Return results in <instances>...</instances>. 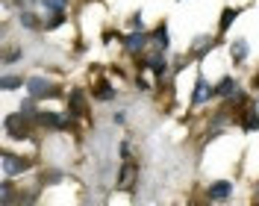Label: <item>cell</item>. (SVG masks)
<instances>
[{"instance_id": "6da1fadb", "label": "cell", "mask_w": 259, "mask_h": 206, "mask_svg": "<svg viewBox=\"0 0 259 206\" xmlns=\"http://www.w3.org/2000/svg\"><path fill=\"white\" fill-rule=\"evenodd\" d=\"M27 89H30L32 100H41V97H53V95H59V89H56L53 83H48L45 77H32L30 83H27Z\"/></svg>"}, {"instance_id": "7a4b0ae2", "label": "cell", "mask_w": 259, "mask_h": 206, "mask_svg": "<svg viewBox=\"0 0 259 206\" xmlns=\"http://www.w3.org/2000/svg\"><path fill=\"white\" fill-rule=\"evenodd\" d=\"M6 133H9L12 139H27V136H30V124H27L24 112H21V115H9V118H6Z\"/></svg>"}, {"instance_id": "3957f363", "label": "cell", "mask_w": 259, "mask_h": 206, "mask_svg": "<svg viewBox=\"0 0 259 206\" xmlns=\"http://www.w3.org/2000/svg\"><path fill=\"white\" fill-rule=\"evenodd\" d=\"M35 121H38L41 127L65 130L68 124H71V115H53V112H38V115H35Z\"/></svg>"}, {"instance_id": "277c9868", "label": "cell", "mask_w": 259, "mask_h": 206, "mask_svg": "<svg viewBox=\"0 0 259 206\" xmlns=\"http://www.w3.org/2000/svg\"><path fill=\"white\" fill-rule=\"evenodd\" d=\"M27 168H30V162H27V159L12 156L9 150L3 153V174H6V177H15V174H21V171H27Z\"/></svg>"}, {"instance_id": "5b68a950", "label": "cell", "mask_w": 259, "mask_h": 206, "mask_svg": "<svg viewBox=\"0 0 259 206\" xmlns=\"http://www.w3.org/2000/svg\"><path fill=\"white\" fill-rule=\"evenodd\" d=\"M230 191H233V183L218 180V183H212L209 186V197L212 200H224V197H230Z\"/></svg>"}, {"instance_id": "8992f818", "label": "cell", "mask_w": 259, "mask_h": 206, "mask_svg": "<svg viewBox=\"0 0 259 206\" xmlns=\"http://www.w3.org/2000/svg\"><path fill=\"white\" fill-rule=\"evenodd\" d=\"M124 48H127V53H139V50L145 48V35L136 30L133 35H127V42H124Z\"/></svg>"}, {"instance_id": "52a82bcc", "label": "cell", "mask_w": 259, "mask_h": 206, "mask_svg": "<svg viewBox=\"0 0 259 206\" xmlns=\"http://www.w3.org/2000/svg\"><path fill=\"white\" fill-rule=\"evenodd\" d=\"M209 97H212V89L206 92V79L197 77V86H194V97H192V103H203V100H209Z\"/></svg>"}, {"instance_id": "ba28073f", "label": "cell", "mask_w": 259, "mask_h": 206, "mask_svg": "<svg viewBox=\"0 0 259 206\" xmlns=\"http://www.w3.org/2000/svg\"><path fill=\"white\" fill-rule=\"evenodd\" d=\"M95 97H97V100H112V97H115V89L109 86V83H106V79H97Z\"/></svg>"}, {"instance_id": "9c48e42d", "label": "cell", "mask_w": 259, "mask_h": 206, "mask_svg": "<svg viewBox=\"0 0 259 206\" xmlns=\"http://www.w3.org/2000/svg\"><path fill=\"white\" fill-rule=\"evenodd\" d=\"M233 89H236V83H233V77H224L221 83H218V86H215V89H212V97H224V95H230Z\"/></svg>"}, {"instance_id": "30bf717a", "label": "cell", "mask_w": 259, "mask_h": 206, "mask_svg": "<svg viewBox=\"0 0 259 206\" xmlns=\"http://www.w3.org/2000/svg\"><path fill=\"white\" fill-rule=\"evenodd\" d=\"M239 18V9H224V15H221V24H218V32H227L233 27V21Z\"/></svg>"}, {"instance_id": "8fae6325", "label": "cell", "mask_w": 259, "mask_h": 206, "mask_svg": "<svg viewBox=\"0 0 259 206\" xmlns=\"http://www.w3.org/2000/svg\"><path fill=\"white\" fill-rule=\"evenodd\" d=\"M21 27H27V30H41V21H38V15H32V12H21Z\"/></svg>"}, {"instance_id": "7c38bea8", "label": "cell", "mask_w": 259, "mask_h": 206, "mask_svg": "<svg viewBox=\"0 0 259 206\" xmlns=\"http://www.w3.org/2000/svg\"><path fill=\"white\" fill-rule=\"evenodd\" d=\"M133 177H136V165H133V162H124V168H121V177H118V186L124 189V186H127Z\"/></svg>"}, {"instance_id": "4fadbf2b", "label": "cell", "mask_w": 259, "mask_h": 206, "mask_svg": "<svg viewBox=\"0 0 259 206\" xmlns=\"http://www.w3.org/2000/svg\"><path fill=\"white\" fill-rule=\"evenodd\" d=\"M147 65L153 68V74H156L159 79H162V74H165V68H168V62H165V56H150V59H147Z\"/></svg>"}, {"instance_id": "5bb4252c", "label": "cell", "mask_w": 259, "mask_h": 206, "mask_svg": "<svg viewBox=\"0 0 259 206\" xmlns=\"http://www.w3.org/2000/svg\"><path fill=\"white\" fill-rule=\"evenodd\" d=\"M68 103H71V112H74V115H82V112H85V103H82V92H74V95L68 97Z\"/></svg>"}, {"instance_id": "9a60e30c", "label": "cell", "mask_w": 259, "mask_h": 206, "mask_svg": "<svg viewBox=\"0 0 259 206\" xmlns=\"http://www.w3.org/2000/svg\"><path fill=\"white\" fill-rule=\"evenodd\" d=\"M233 59H236V62H244V59H247V42H244V38H239V42L233 45Z\"/></svg>"}, {"instance_id": "2e32d148", "label": "cell", "mask_w": 259, "mask_h": 206, "mask_svg": "<svg viewBox=\"0 0 259 206\" xmlns=\"http://www.w3.org/2000/svg\"><path fill=\"white\" fill-rule=\"evenodd\" d=\"M3 92H12V89H21L24 86V77H3Z\"/></svg>"}, {"instance_id": "e0dca14e", "label": "cell", "mask_w": 259, "mask_h": 206, "mask_svg": "<svg viewBox=\"0 0 259 206\" xmlns=\"http://www.w3.org/2000/svg\"><path fill=\"white\" fill-rule=\"evenodd\" d=\"M41 3L50 12H65V6H68V0H41Z\"/></svg>"}, {"instance_id": "ac0fdd59", "label": "cell", "mask_w": 259, "mask_h": 206, "mask_svg": "<svg viewBox=\"0 0 259 206\" xmlns=\"http://www.w3.org/2000/svg\"><path fill=\"white\" fill-rule=\"evenodd\" d=\"M62 21H65V18H62V12H53V18L48 21V30H56V27H59Z\"/></svg>"}, {"instance_id": "d6986e66", "label": "cell", "mask_w": 259, "mask_h": 206, "mask_svg": "<svg viewBox=\"0 0 259 206\" xmlns=\"http://www.w3.org/2000/svg\"><path fill=\"white\" fill-rule=\"evenodd\" d=\"M247 130H259V115H250L247 118Z\"/></svg>"}, {"instance_id": "ffe728a7", "label": "cell", "mask_w": 259, "mask_h": 206, "mask_svg": "<svg viewBox=\"0 0 259 206\" xmlns=\"http://www.w3.org/2000/svg\"><path fill=\"white\" fill-rule=\"evenodd\" d=\"M253 89H256V92H259V74H256V77H253Z\"/></svg>"}, {"instance_id": "44dd1931", "label": "cell", "mask_w": 259, "mask_h": 206, "mask_svg": "<svg viewBox=\"0 0 259 206\" xmlns=\"http://www.w3.org/2000/svg\"><path fill=\"white\" fill-rule=\"evenodd\" d=\"M253 203H256V206H259V186H256V197H253Z\"/></svg>"}]
</instances>
